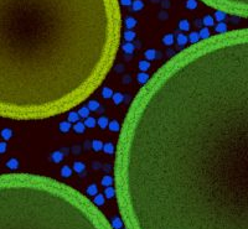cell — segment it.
Instances as JSON below:
<instances>
[{
	"label": "cell",
	"instance_id": "9",
	"mask_svg": "<svg viewBox=\"0 0 248 229\" xmlns=\"http://www.w3.org/2000/svg\"><path fill=\"white\" fill-rule=\"evenodd\" d=\"M137 24H138V21H137V19L133 17V16H129V17H127L126 20H124V26H126L128 30L134 29V27L137 26Z\"/></svg>",
	"mask_w": 248,
	"mask_h": 229
},
{
	"label": "cell",
	"instance_id": "35",
	"mask_svg": "<svg viewBox=\"0 0 248 229\" xmlns=\"http://www.w3.org/2000/svg\"><path fill=\"white\" fill-rule=\"evenodd\" d=\"M215 31H216V34H223V32L227 31V25L223 21L219 22V25H216V27H215Z\"/></svg>",
	"mask_w": 248,
	"mask_h": 229
},
{
	"label": "cell",
	"instance_id": "22",
	"mask_svg": "<svg viewBox=\"0 0 248 229\" xmlns=\"http://www.w3.org/2000/svg\"><path fill=\"white\" fill-rule=\"evenodd\" d=\"M99 102L98 101H95V99H91V101H88V103H87V107H88V109L91 110V112H96V110H98L99 109Z\"/></svg>",
	"mask_w": 248,
	"mask_h": 229
},
{
	"label": "cell",
	"instance_id": "32",
	"mask_svg": "<svg viewBox=\"0 0 248 229\" xmlns=\"http://www.w3.org/2000/svg\"><path fill=\"white\" fill-rule=\"evenodd\" d=\"M179 29H180V31H182V32H186V31H189L190 30V22L188 21V20H180V22H179Z\"/></svg>",
	"mask_w": 248,
	"mask_h": 229
},
{
	"label": "cell",
	"instance_id": "21",
	"mask_svg": "<svg viewBox=\"0 0 248 229\" xmlns=\"http://www.w3.org/2000/svg\"><path fill=\"white\" fill-rule=\"evenodd\" d=\"M199 36L201 40H207L211 37V32L208 30V27H202L200 31H199Z\"/></svg>",
	"mask_w": 248,
	"mask_h": 229
},
{
	"label": "cell",
	"instance_id": "40",
	"mask_svg": "<svg viewBox=\"0 0 248 229\" xmlns=\"http://www.w3.org/2000/svg\"><path fill=\"white\" fill-rule=\"evenodd\" d=\"M186 8L189 10H194L197 8V0H186Z\"/></svg>",
	"mask_w": 248,
	"mask_h": 229
},
{
	"label": "cell",
	"instance_id": "43",
	"mask_svg": "<svg viewBox=\"0 0 248 229\" xmlns=\"http://www.w3.org/2000/svg\"><path fill=\"white\" fill-rule=\"evenodd\" d=\"M8 166H9V169L15 170V169L17 167V161H16V160H10V161L8 162Z\"/></svg>",
	"mask_w": 248,
	"mask_h": 229
},
{
	"label": "cell",
	"instance_id": "30",
	"mask_svg": "<svg viewBox=\"0 0 248 229\" xmlns=\"http://www.w3.org/2000/svg\"><path fill=\"white\" fill-rule=\"evenodd\" d=\"M103 145H104V143L98 140V139L93 140L92 141V150L93 151H101V150H103Z\"/></svg>",
	"mask_w": 248,
	"mask_h": 229
},
{
	"label": "cell",
	"instance_id": "20",
	"mask_svg": "<svg viewBox=\"0 0 248 229\" xmlns=\"http://www.w3.org/2000/svg\"><path fill=\"white\" fill-rule=\"evenodd\" d=\"M144 2H141V0H133L132 3V9L133 11H140L144 9Z\"/></svg>",
	"mask_w": 248,
	"mask_h": 229
},
{
	"label": "cell",
	"instance_id": "13",
	"mask_svg": "<svg viewBox=\"0 0 248 229\" xmlns=\"http://www.w3.org/2000/svg\"><path fill=\"white\" fill-rule=\"evenodd\" d=\"M103 151L107 155H114V152H115V145L113 143H106L103 145Z\"/></svg>",
	"mask_w": 248,
	"mask_h": 229
},
{
	"label": "cell",
	"instance_id": "2",
	"mask_svg": "<svg viewBox=\"0 0 248 229\" xmlns=\"http://www.w3.org/2000/svg\"><path fill=\"white\" fill-rule=\"evenodd\" d=\"M122 24L119 0H0V116L82 104L113 67Z\"/></svg>",
	"mask_w": 248,
	"mask_h": 229
},
{
	"label": "cell",
	"instance_id": "25",
	"mask_svg": "<svg viewBox=\"0 0 248 229\" xmlns=\"http://www.w3.org/2000/svg\"><path fill=\"white\" fill-rule=\"evenodd\" d=\"M188 37H189V42H190L191 45L197 44L199 41H201V39H200V36H199V32H196V31L190 32V35H189Z\"/></svg>",
	"mask_w": 248,
	"mask_h": 229
},
{
	"label": "cell",
	"instance_id": "23",
	"mask_svg": "<svg viewBox=\"0 0 248 229\" xmlns=\"http://www.w3.org/2000/svg\"><path fill=\"white\" fill-rule=\"evenodd\" d=\"M144 57H145L146 61L150 62V61L155 59V57H157V51L153 50V48H149V50H146V51L144 52Z\"/></svg>",
	"mask_w": 248,
	"mask_h": 229
},
{
	"label": "cell",
	"instance_id": "3",
	"mask_svg": "<svg viewBox=\"0 0 248 229\" xmlns=\"http://www.w3.org/2000/svg\"><path fill=\"white\" fill-rule=\"evenodd\" d=\"M0 229H114L73 187L33 174L0 175Z\"/></svg>",
	"mask_w": 248,
	"mask_h": 229
},
{
	"label": "cell",
	"instance_id": "14",
	"mask_svg": "<svg viewBox=\"0 0 248 229\" xmlns=\"http://www.w3.org/2000/svg\"><path fill=\"white\" fill-rule=\"evenodd\" d=\"M123 37H124V40H126L127 42H132V41L135 40L137 34H135V32H134L133 30H127V31L123 34Z\"/></svg>",
	"mask_w": 248,
	"mask_h": 229
},
{
	"label": "cell",
	"instance_id": "34",
	"mask_svg": "<svg viewBox=\"0 0 248 229\" xmlns=\"http://www.w3.org/2000/svg\"><path fill=\"white\" fill-rule=\"evenodd\" d=\"M67 120H68L71 124H75V123L79 121V115H78V113H77V112H70Z\"/></svg>",
	"mask_w": 248,
	"mask_h": 229
},
{
	"label": "cell",
	"instance_id": "10",
	"mask_svg": "<svg viewBox=\"0 0 248 229\" xmlns=\"http://www.w3.org/2000/svg\"><path fill=\"white\" fill-rule=\"evenodd\" d=\"M72 129H73V132H75V133H77V134H82V133H84V130H86L87 128H86L84 123H82V121H77V123H75V124L72 125Z\"/></svg>",
	"mask_w": 248,
	"mask_h": 229
},
{
	"label": "cell",
	"instance_id": "42",
	"mask_svg": "<svg viewBox=\"0 0 248 229\" xmlns=\"http://www.w3.org/2000/svg\"><path fill=\"white\" fill-rule=\"evenodd\" d=\"M133 0H119L120 6H132Z\"/></svg>",
	"mask_w": 248,
	"mask_h": 229
},
{
	"label": "cell",
	"instance_id": "18",
	"mask_svg": "<svg viewBox=\"0 0 248 229\" xmlns=\"http://www.w3.org/2000/svg\"><path fill=\"white\" fill-rule=\"evenodd\" d=\"M72 169L70 167V166H67V165H64L61 167V176L62 177H65V178H68V177H71L72 176Z\"/></svg>",
	"mask_w": 248,
	"mask_h": 229
},
{
	"label": "cell",
	"instance_id": "11",
	"mask_svg": "<svg viewBox=\"0 0 248 229\" xmlns=\"http://www.w3.org/2000/svg\"><path fill=\"white\" fill-rule=\"evenodd\" d=\"M114 183V177H112L110 175H104L103 177H102V180H101V185L103 186V187H109V186H112Z\"/></svg>",
	"mask_w": 248,
	"mask_h": 229
},
{
	"label": "cell",
	"instance_id": "5",
	"mask_svg": "<svg viewBox=\"0 0 248 229\" xmlns=\"http://www.w3.org/2000/svg\"><path fill=\"white\" fill-rule=\"evenodd\" d=\"M72 125H73V124H71L68 120H66V121H61V123L58 124V129H60V132H61V133L66 134V133H68L70 130L72 129Z\"/></svg>",
	"mask_w": 248,
	"mask_h": 229
},
{
	"label": "cell",
	"instance_id": "36",
	"mask_svg": "<svg viewBox=\"0 0 248 229\" xmlns=\"http://www.w3.org/2000/svg\"><path fill=\"white\" fill-rule=\"evenodd\" d=\"M87 194H89V196H96V194H98V187L95 185V183H92V185H89L88 187H87Z\"/></svg>",
	"mask_w": 248,
	"mask_h": 229
},
{
	"label": "cell",
	"instance_id": "1",
	"mask_svg": "<svg viewBox=\"0 0 248 229\" xmlns=\"http://www.w3.org/2000/svg\"><path fill=\"white\" fill-rule=\"evenodd\" d=\"M114 155L126 229H248V29L201 40L150 76Z\"/></svg>",
	"mask_w": 248,
	"mask_h": 229
},
{
	"label": "cell",
	"instance_id": "26",
	"mask_svg": "<svg viewBox=\"0 0 248 229\" xmlns=\"http://www.w3.org/2000/svg\"><path fill=\"white\" fill-rule=\"evenodd\" d=\"M112 101L114 102V104H122V102L124 101V95L120 93V92H115L113 95H112Z\"/></svg>",
	"mask_w": 248,
	"mask_h": 229
},
{
	"label": "cell",
	"instance_id": "27",
	"mask_svg": "<svg viewBox=\"0 0 248 229\" xmlns=\"http://www.w3.org/2000/svg\"><path fill=\"white\" fill-rule=\"evenodd\" d=\"M215 17V20H217L219 22H222V21H225V19L227 17V14L226 13H223V11H221V10H215V15H213Z\"/></svg>",
	"mask_w": 248,
	"mask_h": 229
},
{
	"label": "cell",
	"instance_id": "39",
	"mask_svg": "<svg viewBox=\"0 0 248 229\" xmlns=\"http://www.w3.org/2000/svg\"><path fill=\"white\" fill-rule=\"evenodd\" d=\"M104 194H96L95 196V200H93V202H95V204L96 206H102V204H104Z\"/></svg>",
	"mask_w": 248,
	"mask_h": 229
},
{
	"label": "cell",
	"instance_id": "28",
	"mask_svg": "<svg viewBox=\"0 0 248 229\" xmlns=\"http://www.w3.org/2000/svg\"><path fill=\"white\" fill-rule=\"evenodd\" d=\"M83 123H84L86 128H89V129L95 128V126L97 125V120L95 119V116H88V118H86Z\"/></svg>",
	"mask_w": 248,
	"mask_h": 229
},
{
	"label": "cell",
	"instance_id": "17",
	"mask_svg": "<svg viewBox=\"0 0 248 229\" xmlns=\"http://www.w3.org/2000/svg\"><path fill=\"white\" fill-rule=\"evenodd\" d=\"M138 67H139L140 72H148L150 70V62L146 61V59H141L138 63Z\"/></svg>",
	"mask_w": 248,
	"mask_h": 229
},
{
	"label": "cell",
	"instance_id": "37",
	"mask_svg": "<svg viewBox=\"0 0 248 229\" xmlns=\"http://www.w3.org/2000/svg\"><path fill=\"white\" fill-rule=\"evenodd\" d=\"M114 94V92L109 88V87H104L102 89V97L104 98V99H109V98H112V95Z\"/></svg>",
	"mask_w": 248,
	"mask_h": 229
},
{
	"label": "cell",
	"instance_id": "44",
	"mask_svg": "<svg viewBox=\"0 0 248 229\" xmlns=\"http://www.w3.org/2000/svg\"><path fill=\"white\" fill-rule=\"evenodd\" d=\"M5 151H6V144L0 143V152H5Z\"/></svg>",
	"mask_w": 248,
	"mask_h": 229
},
{
	"label": "cell",
	"instance_id": "15",
	"mask_svg": "<svg viewBox=\"0 0 248 229\" xmlns=\"http://www.w3.org/2000/svg\"><path fill=\"white\" fill-rule=\"evenodd\" d=\"M108 129L110 130V132H113V133H118V132H120L122 125H120L117 120H110V121H109V125H108Z\"/></svg>",
	"mask_w": 248,
	"mask_h": 229
},
{
	"label": "cell",
	"instance_id": "7",
	"mask_svg": "<svg viewBox=\"0 0 248 229\" xmlns=\"http://www.w3.org/2000/svg\"><path fill=\"white\" fill-rule=\"evenodd\" d=\"M64 157H65L64 152L60 151V150L53 151V152H52V155H51V160H52L55 163H60V162H62V160H64Z\"/></svg>",
	"mask_w": 248,
	"mask_h": 229
},
{
	"label": "cell",
	"instance_id": "45",
	"mask_svg": "<svg viewBox=\"0 0 248 229\" xmlns=\"http://www.w3.org/2000/svg\"><path fill=\"white\" fill-rule=\"evenodd\" d=\"M124 229H126V228H124Z\"/></svg>",
	"mask_w": 248,
	"mask_h": 229
},
{
	"label": "cell",
	"instance_id": "12",
	"mask_svg": "<svg viewBox=\"0 0 248 229\" xmlns=\"http://www.w3.org/2000/svg\"><path fill=\"white\" fill-rule=\"evenodd\" d=\"M149 78H150V76H149L146 72H140V73H138V76H137V82H138L139 84L144 86V84L149 81Z\"/></svg>",
	"mask_w": 248,
	"mask_h": 229
},
{
	"label": "cell",
	"instance_id": "33",
	"mask_svg": "<svg viewBox=\"0 0 248 229\" xmlns=\"http://www.w3.org/2000/svg\"><path fill=\"white\" fill-rule=\"evenodd\" d=\"M115 196V189L113 186H109V187H106L104 189V197L106 198H113Z\"/></svg>",
	"mask_w": 248,
	"mask_h": 229
},
{
	"label": "cell",
	"instance_id": "16",
	"mask_svg": "<svg viewBox=\"0 0 248 229\" xmlns=\"http://www.w3.org/2000/svg\"><path fill=\"white\" fill-rule=\"evenodd\" d=\"M77 113H78L79 118H83V119H86V118H88V116L91 115V110L88 109V107H87V105L79 107V109L77 110Z\"/></svg>",
	"mask_w": 248,
	"mask_h": 229
},
{
	"label": "cell",
	"instance_id": "31",
	"mask_svg": "<svg viewBox=\"0 0 248 229\" xmlns=\"http://www.w3.org/2000/svg\"><path fill=\"white\" fill-rule=\"evenodd\" d=\"M174 41H175V39H174V35H172V34H166V35L163 37V44H164L165 46H171V45H174Z\"/></svg>",
	"mask_w": 248,
	"mask_h": 229
},
{
	"label": "cell",
	"instance_id": "29",
	"mask_svg": "<svg viewBox=\"0 0 248 229\" xmlns=\"http://www.w3.org/2000/svg\"><path fill=\"white\" fill-rule=\"evenodd\" d=\"M97 125L101 128V129H107L108 128V125H109V120H108V118L107 116H101L98 120H97Z\"/></svg>",
	"mask_w": 248,
	"mask_h": 229
},
{
	"label": "cell",
	"instance_id": "24",
	"mask_svg": "<svg viewBox=\"0 0 248 229\" xmlns=\"http://www.w3.org/2000/svg\"><path fill=\"white\" fill-rule=\"evenodd\" d=\"M202 22H203V26H205V27L215 26V19H213V16H211V15H206V16H203Z\"/></svg>",
	"mask_w": 248,
	"mask_h": 229
},
{
	"label": "cell",
	"instance_id": "38",
	"mask_svg": "<svg viewBox=\"0 0 248 229\" xmlns=\"http://www.w3.org/2000/svg\"><path fill=\"white\" fill-rule=\"evenodd\" d=\"M112 225H113L114 229H122V227H123L124 224H123V220H122L120 217H115V218L112 220Z\"/></svg>",
	"mask_w": 248,
	"mask_h": 229
},
{
	"label": "cell",
	"instance_id": "6",
	"mask_svg": "<svg viewBox=\"0 0 248 229\" xmlns=\"http://www.w3.org/2000/svg\"><path fill=\"white\" fill-rule=\"evenodd\" d=\"M176 42H177V45L179 46H186L188 45V42H189V37L185 35V32H181V34H179L177 36H176Z\"/></svg>",
	"mask_w": 248,
	"mask_h": 229
},
{
	"label": "cell",
	"instance_id": "19",
	"mask_svg": "<svg viewBox=\"0 0 248 229\" xmlns=\"http://www.w3.org/2000/svg\"><path fill=\"white\" fill-rule=\"evenodd\" d=\"M122 48H123V51L126 52L127 55H132L134 52V50H135V46H134L133 42H126L122 46Z\"/></svg>",
	"mask_w": 248,
	"mask_h": 229
},
{
	"label": "cell",
	"instance_id": "41",
	"mask_svg": "<svg viewBox=\"0 0 248 229\" xmlns=\"http://www.w3.org/2000/svg\"><path fill=\"white\" fill-rule=\"evenodd\" d=\"M3 138L4 139H10L11 138V135H13V133H11V130H9V129H5V130H3Z\"/></svg>",
	"mask_w": 248,
	"mask_h": 229
},
{
	"label": "cell",
	"instance_id": "8",
	"mask_svg": "<svg viewBox=\"0 0 248 229\" xmlns=\"http://www.w3.org/2000/svg\"><path fill=\"white\" fill-rule=\"evenodd\" d=\"M72 170L75 172H77V174H82L86 170L84 162H82V161H75L73 162V166H72Z\"/></svg>",
	"mask_w": 248,
	"mask_h": 229
},
{
	"label": "cell",
	"instance_id": "4",
	"mask_svg": "<svg viewBox=\"0 0 248 229\" xmlns=\"http://www.w3.org/2000/svg\"><path fill=\"white\" fill-rule=\"evenodd\" d=\"M215 10L234 16L248 17V0H200Z\"/></svg>",
	"mask_w": 248,
	"mask_h": 229
}]
</instances>
